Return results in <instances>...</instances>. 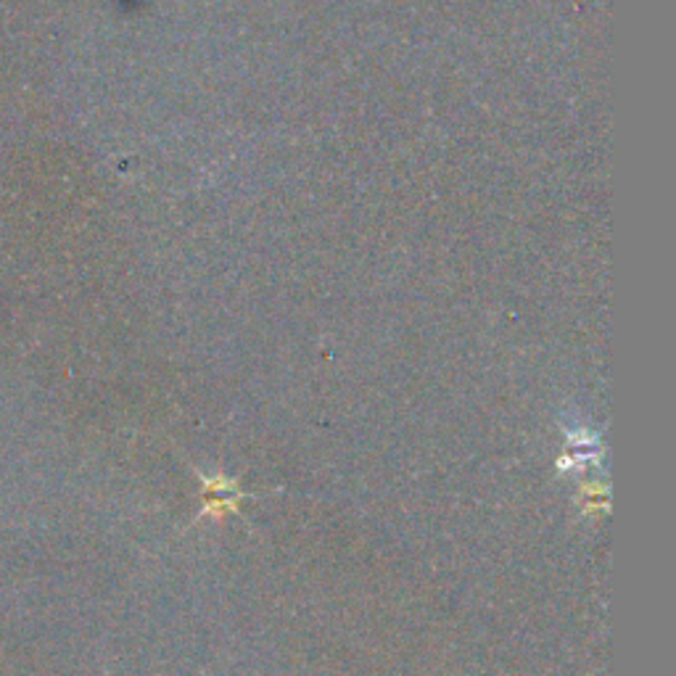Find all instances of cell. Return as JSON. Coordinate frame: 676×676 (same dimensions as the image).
<instances>
[{"instance_id": "6da1fadb", "label": "cell", "mask_w": 676, "mask_h": 676, "mask_svg": "<svg viewBox=\"0 0 676 676\" xmlns=\"http://www.w3.org/2000/svg\"><path fill=\"white\" fill-rule=\"evenodd\" d=\"M193 473L198 476V481H202L204 486V507L198 511L196 520L202 518H220V515H241V502L249 500L251 494H243L241 489H238L236 479H228V476L222 473H204L198 471L196 466H191Z\"/></svg>"}, {"instance_id": "7a4b0ae2", "label": "cell", "mask_w": 676, "mask_h": 676, "mask_svg": "<svg viewBox=\"0 0 676 676\" xmlns=\"http://www.w3.org/2000/svg\"><path fill=\"white\" fill-rule=\"evenodd\" d=\"M603 462V439L592 431H565V449L555 460L558 473L595 471Z\"/></svg>"}, {"instance_id": "3957f363", "label": "cell", "mask_w": 676, "mask_h": 676, "mask_svg": "<svg viewBox=\"0 0 676 676\" xmlns=\"http://www.w3.org/2000/svg\"><path fill=\"white\" fill-rule=\"evenodd\" d=\"M578 500L584 502L582 513L589 515L595 513L597 507H608V486L600 484V481H592V484H584L582 492H578Z\"/></svg>"}]
</instances>
